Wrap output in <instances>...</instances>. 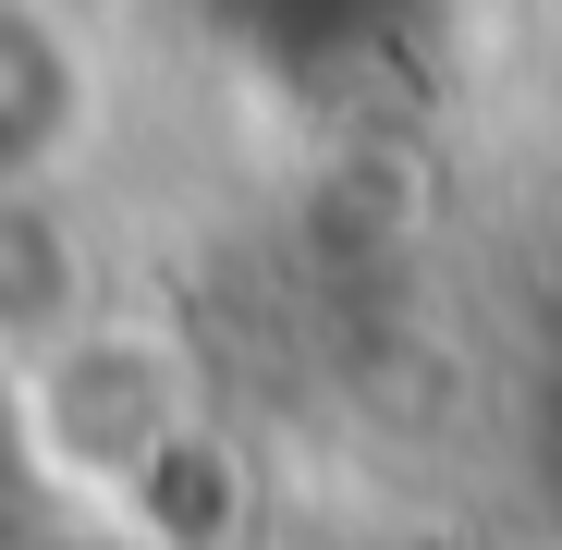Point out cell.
<instances>
[{
    "mask_svg": "<svg viewBox=\"0 0 562 550\" xmlns=\"http://www.w3.org/2000/svg\"><path fill=\"white\" fill-rule=\"evenodd\" d=\"M13 416H25L37 514H74V526H135L171 490V465H196L209 440L196 355L135 306H86L61 343L13 355Z\"/></svg>",
    "mask_w": 562,
    "mask_h": 550,
    "instance_id": "cell-1",
    "label": "cell"
},
{
    "mask_svg": "<svg viewBox=\"0 0 562 550\" xmlns=\"http://www.w3.org/2000/svg\"><path fill=\"white\" fill-rule=\"evenodd\" d=\"M99 111L111 74L74 0H0V183H74V159L99 147Z\"/></svg>",
    "mask_w": 562,
    "mask_h": 550,
    "instance_id": "cell-2",
    "label": "cell"
},
{
    "mask_svg": "<svg viewBox=\"0 0 562 550\" xmlns=\"http://www.w3.org/2000/svg\"><path fill=\"white\" fill-rule=\"evenodd\" d=\"M86 306H111V294H99V245H86L74 197L61 183H0V367L61 343Z\"/></svg>",
    "mask_w": 562,
    "mask_h": 550,
    "instance_id": "cell-3",
    "label": "cell"
},
{
    "mask_svg": "<svg viewBox=\"0 0 562 550\" xmlns=\"http://www.w3.org/2000/svg\"><path fill=\"white\" fill-rule=\"evenodd\" d=\"M37 514V465H25V416H13V367H0V526Z\"/></svg>",
    "mask_w": 562,
    "mask_h": 550,
    "instance_id": "cell-4",
    "label": "cell"
}]
</instances>
